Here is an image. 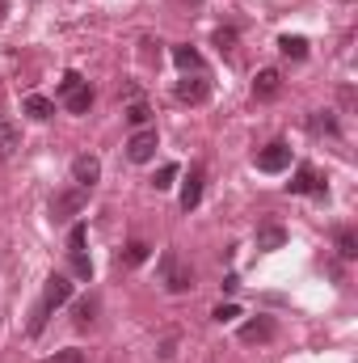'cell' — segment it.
I'll return each instance as SVG.
<instances>
[{
    "label": "cell",
    "instance_id": "obj_1",
    "mask_svg": "<svg viewBox=\"0 0 358 363\" xmlns=\"http://www.w3.org/2000/svg\"><path fill=\"white\" fill-rule=\"evenodd\" d=\"M68 300H72V279H68V274H51V279H47V287H42V300H38V308H34L30 334H42L47 317H51L59 304H68Z\"/></svg>",
    "mask_w": 358,
    "mask_h": 363
},
{
    "label": "cell",
    "instance_id": "obj_2",
    "mask_svg": "<svg viewBox=\"0 0 358 363\" xmlns=\"http://www.w3.org/2000/svg\"><path fill=\"white\" fill-rule=\"evenodd\" d=\"M156 148H161V135H156V127H139V131L127 140V161L144 165V161H152V157H156Z\"/></svg>",
    "mask_w": 358,
    "mask_h": 363
},
{
    "label": "cell",
    "instance_id": "obj_3",
    "mask_svg": "<svg viewBox=\"0 0 358 363\" xmlns=\"http://www.w3.org/2000/svg\"><path fill=\"white\" fill-rule=\"evenodd\" d=\"M161 274H165V287H169V291H185V287H194V271H190L185 262H178V254H165Z\"/></svg>",
    "mask_w": 358,
    "mask_h": 363
},
{
    "label": "cell",
    "instance_id": "obj_4",
    "mask_svg": "<svg viewBox=\"0 0 358 363\" xmlns=\"http://www.w3.org/2000/svg\"><path fill=\"white\" fill-rule=\"evenodd\" d=\"M291 165V148L287 144H266L262 152H258V169L262 174H282Z\"/></svg>",
    "mask_w": 358,
    "mask_h": 363
},
{
    "label": "cell",
    "instance_id": "obj_5",
    "mask_svg": "<svg viewBox=\"0 0 358 363\" xmlns=\"http://www.w3.org/2000/svg\"><path fill=\"white\" fill-rule=\"evenodd\" d=\"M72 182H76L81 190H93V186L101 182V161L89 157V152H85V157H76V161H72Z\"/></svg>",
    "mask_w": 358,
    "mask_h": 363
},
{
    "label": "cell",
    "instance_id": "obj_6",
    "mask_svg": "<svg viewBox=\"0 0 358 363\" xmlns=\"http://www.w3.org/2000/svg\"><path fill=\"white\" fill-rule=\"evenodd\" d=\"M81 207H85V190H81V186H76V190H64V194L51 199V216H55V220H72Z\"/></svg>",
    "mask_w": 358,
    "mask_h": 363
},
{
    "label": "cell",
    "instance_id": "obj_7",
    "mask_svg": "<svg viewBox=\"0 0 358 363\" xmlns=\"http://www.w3.org/2000/svg\"><path fill=\"white\" fill-rule=\"evenodd\" d=\"M287 186H291V194H321V199L329 194V190H325V182L316 178V169H312V165H299V169H295V178L287 182Z\"/></svg>",
    "mask_w": 358,
    "mask_h": 363
},
{
    "label": "cell",
    "instance_id": "obj_8",
    "mask_svg": "<svg viewBox=\"0 0 358 363\" xmlns=\"http://www.w3.org/2000/svg\"><path fill=\"white\" fill-rule=\"evenodd\" d=\"M173 93H178V101H190V106H198V101H207L211 85H207V81H202V72H198V77H181Z\"/></svg>",
    "mask_w": 358,
    "mask_h": 363
},
{
    "label": "cell",
    "instance_id": "obj_9",
    "mask_svg": "<svg viewBox=\"0 0 358 363\" xmlns=\"http://www.w3.org/2000/svg\"><path fill=\"white\" fill-rule=\"evenodd\" d=\"M202 203V165H190V178L181 186V211H194Z\"/></svg>",
    "mask_w": 358,
    "mask_h": 363
},
{
    "label": "cell",
    "instance_id": "obj_10",
    "mask_svg": "<svg viewBox=\"0 0 358 363\" xmlns=\"http://www.w3.org/2000/svg\"><path fill=\"white\" fill-rule=\"evenodd\" d=\"M270 338H274V321H270V317H253V321L241 325V342H249V347L270 342Z\"/></svg>",
    "mask_w": 358,
    "mask_h": 363
},
{
    "label": "cell",
    "instance_id": "obj_11",
    "mask_svg": "<svg viewBox=\"0 0 358 363\" xmlns=\"http://www.w3.org/2000/svg\"><path fill=\"white\" fill-rule=\"evenodd\" d=\"M278 89H282L278 68H262L258 81H253V97H258V101H270V97H278Z\"/></svg>",
    "mask_w": 358,
    "mask_h": 363
},
{
    "label": "cell",
    "instance_id": "obj_12",
    "mask_svg": "<svg viewBox=\"0 0 358 363\" xmlns=\"http://www.w3.org/2000/svg\"><path fill=\"white\" fill-rule=\"evenodd\" d=\"M173 64H178L185 77H190V72H194V77H198V72H207V64H202V55H198L194 47H173Z\"/></svg>",
    "mask_w": 358,
    "mask_h": 363
},
{
    "label": "cell",
    "instance_id": "obj_13",
    "mask_svg": "<svg viewBox=\"0 0 358 363\" xmlns=\"http://www.w3.org/2000/svg\"><path fill=\"white\" fill-rule=\"evenodd\" d=\"M287 245V228H278V224H266V228H258V250L270 254V250H282Z\"/></svg>",
    "mask_w": 358,
    "mask_h": 363
},
{
    "label": "cell",
    "instance_id": "obj_14",
    "mask_svg": "<svg viewBox=\"0 0 358 363\" xmlns=\"http://www.w3.org/2000/svg\"><path fill=\"white\" fill-rule=\"evenodd\" d=\"M25 114H30V118H38V123H47V118L55 114V101H51V97H42V93H30V97H25Z\"/></svg>",
    "mask_w": 358,
    "mask_h": 363
},
{
    "label": "cell",
    "instance_id": "obj_15",
    "mask_svg": "<svg viewBox=\"0 0 358 363\" xmlns=\"http://www.w3.org/2000/svg\"><path fill=\"white\" fill-rule=\"evenodd\" d=\"M17 148H21V127H13V123H0V161H8Z\"/></svg>",
    "mask_w": 358,
    "mask_h": 363
},
{
    "label": "cell",
    "instance_id": "obj_16",
    "mask_svg": "<svg viewBox=\"0 0 358 363\" xmlns=\"http://www.w3.org/2000/svg\"><path fill=\"white\" fill-rule=\"evenodd\" d=\"M64 106H68V114H89V106H93L89 81H85V85H81L76 93H68V97H64Z\"/></svg>",
    "mask_w": 358,
    "mask_h": 363
},
{
    "label": "cell",
    "instance_id": "obj_17",
    "mask_svg": "<svg viewBox=\"0 0 358 363\" xmlns=\"http://www.w3.org/2000/svg\"><path fill=\"white\" fill-rule=\"evenodd\" d=\"M278 51L291 55V60H304V55H308V38H299V34H282V38H278Z\"/></svg>",
    "mask_w": 358,
    "mask_h": 363
},
{
    "label": "cell",
    "instance_id": "obj_18",
    "mask_svg": "<svg viewBox=\"0 0 358 363\" xmlns=\"http://www.w3.org/2000/svg\"><path fill=\"white\" fill-rule=\"evenodd\" d=\"M148 254H152L148 241H131V245L122 250V262H127V267H139V262H148Z\"/></svg>",
    "mask_w": 358,
    "mask_h": 363
},
{
    "label": "cell",
    "instance_id": "obj_19",
    "mask_svg": "<svg viewBox=\"0 0 358 363\" xmlns=\"http://www.w3.org/2000/svg\"><path fill=\"white\" fill-rule=\"evenodd\" d=\"M337 254H342V258H358V237L350 233V228L337 233Z\"/></svg>",
    "mask_w": 358,
    "mask_h": 363
},
{
    "label": "cell",
    "instance_id": "obj_20",
    "mask_svg": "<svg viewBox=\"0 0 358 363\" xmlns=\"http://www.w3.org/2000/svg\"><path fill=\"white\" fill-rule=\"evenodd\" d=\"M148 118H152V110H148V106H144V101H135V106H131V110H127V123H131V127H135V131H139V127H148Z\"/></svg>",
    "mask_w": 358,
    "mask_h": 363
},
{
    "label": "cell",
    "instance_id": "obj_21",
    "mask_svg": "<svg viewBox=\"0 0 358 363\" xmlns=\"http://www.w3.org/2000/svg\"><path fill=\"white\" fill-rule=\"evenodd\" d=\"M178 165H161V169H156V178H152V186H156V190H169V186H173V182H178Z\"/></svg>",
    "mask_w": 358,
    "mask_h": 363
},
{
    "label": "cell",
    "instance_id": "obj_22",
    "mask_svg": "<svg viewBox=\"0 0 358 363\" xmlns=\"http://www.w3.org/2000/svg\"><path fill=\"white\" fill-rule=\"evenodd\" d=\"M236 317H241V304H215V313H211V321H219V325H228Z\"/></svg>",
    "mask_w": 358,
    "mask_h": 363
},
{
    "label": "cell",
    "instance_id": "obj_23",
    "mask_svg": "<svg viewBox=\"0 0 358 363\" xmlns=\"http://www.w3.org/2000/svg\"><path fill=\"white\" fill-rule=\"evenodd\" d=\"M68 254H85V224H72V233H68Z\"/></svg>",
    "mask_w": 358,
    "mask_h": 363
},
{
    "label": "cell",
    "instance_id": "obj_24",
    "mask_svg": "<svg viewBox=\"0 0 358 363\" xmlns=\"http://www.w3.org/2000/svg\"><path fill=\"white\" fill-rule=\"evenodd\" d=\"M81 85H85V77H81V72H68V77L59 81V97H68V93H76Z\"/></svg>",
    "mask_w": 358,
    "mask_h": 363
},
{
    "label": "cell",
    "instance_id": "obj_25",
    "mask_svg": "<svg viewBox=\"0 0 358 363\" xmlns=\"http://www.w3.org/2000/svg\"><path fill=\"white\" fill-rule=\"evenodd\" d=\"M93 313H97V300H81V304H76V325H89Z\"/></svg>",
    "mask_w": 358,
    "mask_h": 363
},
{
    "label": "cell",
    "instance_id": "obj_26",
    "mask_svg": "<svg viewBox=\"0 0 358 363\" xmlns=\"http://www.w3.org/2000/svg\"><path fill=\"white\" fill-rule=\"evenodd\" d=\"M47 363H85V351H76V347L72 351H55Z\"/></svg>",
    "mask_w": 358,
    "mask_h": 363
},
{
    "label": "cell",
    "instance_id": "obj_27",
    "mask_svg": "<svg viewBox=\"0 0 358 363\" xmlns=\"http://www.w3.org/2000/svg\"><path fill=\"white\" fill-rule=\"evenodd\" d=\"M215 43H219V47H232V43H236V30H228V26L215 30Z\"/></svg>",
    "mask_w": 358,
    "mask_h": 363
},
{
    "label": "cell",
    "instance_id": "obj_28",
    "mask_svg": "<svg viewBox=\"0 0 358 363\" xmlns=\"http://www.w3.org/2000/svg\"><path fill=\"white\" fill-rule=\"evenodd\" d=\"M4 9H8V0H0V21H4Z\"/></svg>",
    "mask_w": 358,
    "mask_h": 363
}]
</instances>
